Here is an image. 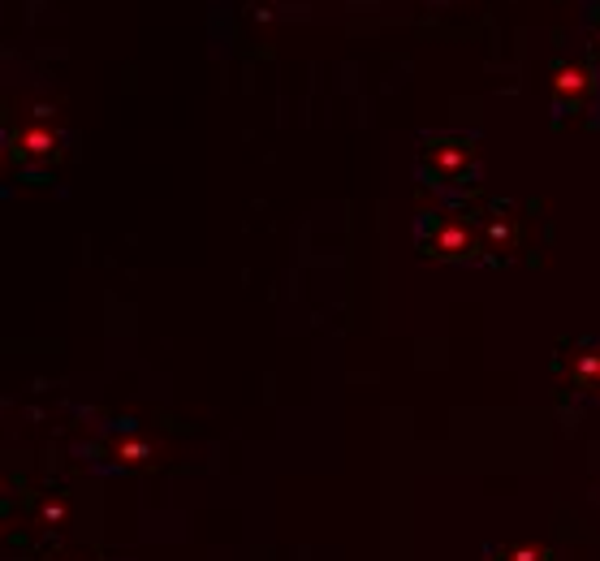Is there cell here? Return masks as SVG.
<instances>
[{"mask_svg": "<svg viewBox=\"0 0 600 561\" xmlns=\"http://www.w3.org/2000/svg\"><path fill=\"white\" fill-rule=\"evenodd\" d=\"M428 160L436 164V173L441 177H449V182H454V177L467 169V160H471V143H436L432 152H428Z\"/></svg>", "mask_w": 600, "mask_h": 561, "instance_id": "6da1fadb", "label": "cell"}, {"mask_svg": "<svg viewBox=\"0 0 600 561\" xmlns=\"http://www.w3.org/2000/svg\"><path fill=\"white\" fill-rule=\"evenodd\" d=\"M553 87H557V95H562V100L579 104L583 95L592 91V74L583 70V65H557V74H553Z\"/></svg>", "mask_w": 600, "mask_h": 561, "instance_id": "7a4b0ae2", "label": "cell"}, {"mask_svg": "<svg viewBox=\"0 0 600 561\" xmlns=\"http://www.w3.org/2000/svg\"><path fill=\"white\" fill-rule=\"evenodd\" d=\"M471 251V229L467 225H441L436 229V238H432V255H441V259H454V255H467Z\"/></svg>", "mask_w": 600, "mask_h": 561, "instance_id": "3957f363", "label": "cell"}, {"mask_svg": "<svg viewBox=\"0 0 600 561\" xmlns=\"http://www.w3.org/2000/svg\"><path fill=\"white\" fill-rule=\"evenodd\" d=\"M13 147H22V156H48V152H57V134L48 126H26L18 139H13Z\"/></svg>", "mask_w": 600, "mask_h": 561, "instance_id": "277c9868", "label": "cell"}, {"mask_svg": "<svg viewBox=\"0 0 600 561\" xmlns=\"http://www.w3.org/2000/svg\"><path fill=\"white\" fill-rule=\"evenodd\" d=\"M575 376L588 380V385H600V350H583L575 359Z\"/></svg>", "mask_w": 600, "mask_h": 561, "instance_id": "5b68a950", "label": "cell"}]
</instances>
